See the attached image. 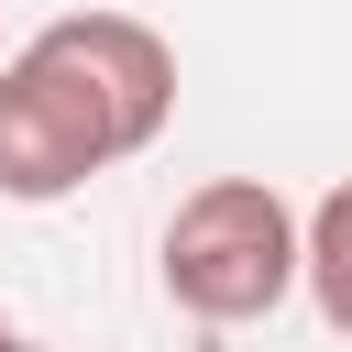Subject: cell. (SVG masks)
Segmentation results:
<instances>
[{"label":"cell","mask_w":352,"mask_h":352,"mask_svg":"<svg viewBox=\"0 0 352 352\" xmlns=\"http://www.w3.org/2000/svg\"><path fill=\"white\" fill-rule=\"evenodd\" d=\"M341 341H352V319H341Z\"/></svg>","instance_id":"5b68a950"},{"label":"cell","mask_w":352,"mask_h":352,"mask_svg":"<svg viewBox=\"0 0 352 352\" xmlns=\"http://www.w3.org/2000/svg\"><path fill=\"white\" fill-rule=\"evenodd\" d=\"M297 286L319 297V319H330V330L352 319V176L297 220Z\"/></svg>","instance_id":"3957f363"},{"label":"cell","mask_w":352,"mask_h":352,"mask_svg":"<svg viewBox=\"0 0 352 352\" xmlns=\"http://www.w3.org/2000/svg\"><path fill=\"white\" fill-rule=\"evenodd\" d=\"M154 264H165V297H176L187 319H209V330L275 319V308L297 297V209H286L264 176H209V187L176 198Z\"/></svg>","instance_id":"7a4b0ae2"},{"label":"cell","mask_w":352,"mask_h":352,"mask_svg":"<svg viewBox=\"0 0 352 352\" xmlns=\"http://www.w3.org/2000/svg\"><path fill=\"white\" fill-rule=\"evenodd\" d=\"M0 352H55V341H22V330H0Z\"/></svg>","instance_id":"277c9868"},{"label":"cell","mask_w":352,"mask_h":352,"mask_svg":"<svg viewBox=\"0 0 352 352\" xmlns=\"http://www.w3.org/2000/svg\"><path fill=\"white\" fill-rule=\"evenodd\" d=\"M0 330H11V319H0Z\"/></svg>","instance_id":"8992f818"},{"label":"cell","mask_w":352,"mask_h":352,"mask_svg":"<svg viewBox=\"0 0 352 352\" xmlns=\"http://www.w3.org/2000/svg\"><path fill=\"white\" fill-rule=\"evenodd\" d=\"M176 121V44L143 11H55L22 55H0V198L55 209L88 176L154 154Z\"/></svg>","instance_id":"6da1fadb"}]
</instances>
